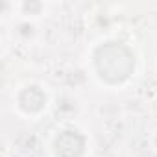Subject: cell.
<instances>
[{"label":"cell","mask_w":157,"mask_h":157,"mask_svg":"<svg viewBox=\"0 0 157 157\" xmlns=\"http://www.w3.org/2000/svg\"><path fill=\"white\" fill-rule=\"evenodd\" d=\"M56 150L61 157H80L83 151V137L76 131H65L59 135Z\"/></svg>","instance_id":"obj_2"},{"label":"cell","mask_w":157,"mask_h":157,"mask_svg":"<svg viewBox=\"0 0 157 157\" xmlns=\"http://www.w3.org/2000/svg\"><path fill=\"white\" fill-rule=\"evenodd\" d=\"M133 54L122 46V44H115L109 43L102 48L96 50V67L98 72L104 80L117 83L122 82L133 72Z\"/></svg>","instance_id":"obj_1"},{"label":"cell","mask_w":157,"mask_h":157,"mask_svg":"<svg viewBox=\"0 0 157 157\" xmlns=\"http://www.w3.org/2000/svg\"><path fill=\"white\" fill-rule=\"evenodd\" d=\"M21 104L26 111H39L44 104V94L37 87H30L21 94Z\"/></svg>","instance_id":"obj_3"}]
</instances>
